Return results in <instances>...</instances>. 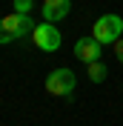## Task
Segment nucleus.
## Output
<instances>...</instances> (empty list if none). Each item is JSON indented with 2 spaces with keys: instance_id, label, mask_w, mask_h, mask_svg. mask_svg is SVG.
<instances>
[{
  "instance_id": "9d476101",
  "label": "nucleus",
  "mask_w": 123,
  "mask_h": 126,
  "mask_svg": "<svg viewBox=\"0 0 123 126\" xmlns=\"http://www.w3.org/2000/svg\"><path fill=\"white\" fill-rule=\"evenodd\" d=\"M115 55H117V60L123 63V40H120V37L115 40Z\"/></svg>"
},
{
  "instance_id": "1a4fd4ad",
  "label": "nucleus",
  "mask_w": 123,
  "mask_h": 126,
  "mask_svg": "<svg viewBox=\"0 0 123 126\" xmlns=\"http://www.w3.org/2000/svg\"><path fill=\"white\" fill-rule=\"evenodd\" d=\"M12 40H15V37H12V34L6 32V26H3V20H0V43H12Z\"/></svg>"
},
{
  "instance_id": "20e7f679",
  "label": "nucleus",
  "mask_w": 123,
  "mask_h": 126,
  "mask_svg": "<svg viewBox=\"0 0 123 126\" xmlns=\"http://www.w3.org/2000/svg\"><path fill=\"white\" fill-rule=\"evenodd\" d=\"M3 26H6V32L12 34V37H23V34H29V32H34V23H31L29 15H17V12H12V15L3 17Z\"/></svg>"
},
{
  "instance_id": "f257e3e1",
  "label": "nucleus",
  "mask_w": 123,
  "mask_h": 126,
  "mask_svg": "<svg viewBox=\"0 0 123 126\" xmlns=\"http://www.w3.org/2000/svg\"><path fill=\"white\" fill-rule=\"evenodd\" d=\"M123 32V17L117 15H100L92 26V37L100 40V43H115Z\"/></svg>"
},
{
  "instance_id": "7ed1b4c3",
  "label": "nucleus",
  "mask_w": 123,
  "mask_h": 126,
  "mask_svg": "<svg viewBox=\"0 0 123 126\" xmlns=\"http://www.w3.org/2000/svg\"><path fill=\"white\" fill-rule=\"evenodd\" d=\"M75 72L72 69H54L52 75L46 78V92L52 94H72L75 92Z\"/></svg>"
},
{
  "instance_id": "6e6552de",
  "label": "nucleus",
  "mask_w": 123,
  "mask_h": 126,
  "mask_svg": "<svg viewBox=\"0 0 123 126\" xmlns=\"http://www.w3.org/2000/svg\"><path fill=\"white\" fill-rule=\"evenodd\" d=\"M12 6H15V12H17V15H29L34 3H31V0H15Z\"/></svg>"
},
{
  "instance_id": "f03ea898",
  "label": "nucleus",
  "mask_w": 123,
  "mask_h": 126,
  "mask_svg": "<svg viewBox=\"0 0 123 126\" xmlns=\"http://www.w3.org/2000/svg\"><path fill=\"white\" fill-rule=\"evenodd\" d=\"M31 40H34V46L43 49V52H57V49H60V43H63L60 32L54 29V23H49V20H43L40 26H34Z\"/></svg>"
},
{
  "instance_id": "39448f33",
  "label": "nucleus",
  "mask_w": 123,
  "mask_h": 126,
  "mask_svg": "<svg viewBox=\"0 0 123 126\" xmlns=\"http://www.w3.org/2000/svg\"><path fill=\"white\" fill-rule=\"evenodd\" d=\"M100 40L94 37H80L75 43V57L77 60H83V63H92V60H100Z\"/></svg>"
},
{
  "instance_id": "0eeeda50",
  "label": "nucleus",
  "mask_w": 123,
  "mask_h": 126,
  "mask_svg": "<svg viewBox=\"0 0 123 126\" xmlns=\"http://www.w3.org/2000/svg\"><path fill=\"white\" fill-rule=\"evenodd\" d=\"M106 66H103V63L100 60H92L89 63V80H92V83H103V80H106Z\"/></svg>"
},
{
  "instance_id": "423d86ee",
  "label": "nucleus",
  "mask_w": 123,
  "mask_h": 126,
  "mask_svg": "<svg viewBox=\"0 0 123 126\" xmlns=\"http://www.w3.org/2000/svg\"><path fill=\"white\" fill-rule=\"evenodd\" d=\"M40 12H43V20L57 23V20H63V17L72 12V3H69V0H43Z\"/></svg>"
}]
</instances>
